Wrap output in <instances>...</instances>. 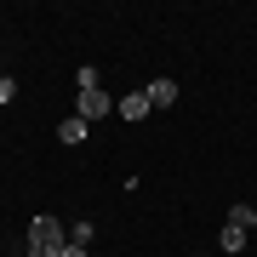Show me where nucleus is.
I'll return each instance as SVG.
<instances>
[{
	"instance_id": "obj_1",
	"label": "nucleus",
	"mask_w": 257,
	"mask_h": 257,
	"mask_svg": "<svg viewBox=\"0 0 257 257\" xmlns=\"http://www.w3.org/2000/svg\"><path fill=\"white\" fill-rule=\"evenodd\" d=\"M63 223L57 217H35L29 223V257H63Z\"/></svg>"
},
{
	"instance_id": "obj_2",
	"label": "nucleus",
	"mask_w": 257,
	"mask_h": 257,
	"mask_svg": "<svg viewBox=\"0 0 257 257\" xmlns=\"http://www.w3.org/2000/svg\"><path fill=\"white\" fill-rule=\"evenodd\" d=\"M74 114H80L86 126H97L103 114H114V103H109V92L97 86V92H80V103H74Z\"/></svg>"
},
{
	"instance_id": "obj_3",
	"label": "nucleus",
	"mask_w": 257,
	"mask_h": 257,
	"mask_svg": "<svg viewBox=\"0 0 257 257\" xmlns=\"http://www.w3.org/2000/svg\"><path fill=\"white\" fill-rule=\"evenodd\" d=\"M143 97H149V109H172V103H177V80H166V74H160V80L143 86Z\"/></svg>"
},
{
	"instance_id": "obj_4",
	"label": "nucleus",
	"mask_w": 257,
	"mask_h": 257,
	"mask_svg": "<svg viewBox=\"0 0 257 257\" xmlns=\"http://www.w3.org/2000/svg\"><path fill=\"white\" fill-rule=\"evenodd\" d=\"M57 138H63L69 149H80L86 138H92V126H86V120H80V114H69V120H63V126H57Z\"/></svg>"
},
{
	"instance_id": "obj_5",
	"label": "nucleus",
	"mask_w": 257,
	"mask_h": 257,
	"mask_svg": "<svg viewBox=\"0 0 257 257\" xmlns=\"http://www.w3.org/2000/svg\"><path fill=\"white\" fill-rule=\"evenodd\" d=\"M114 109H120V120H149V114H155V109H149V97H143V92H132V97H120Z\"/></svg>"
},
{
	"instance_id": "obj_6",
	"label": "nucleus",
	"mask_w": 257,
	"mask_h": 257,
	"mask_svg": "<svg viewBox=\"0 0 257 257\" xmlns=\"http://www.w3.org/2000/svg\"><path fill=\"white\" fill-rule=\"evenodd\" d=\"M246 234H251V229H240V223H223V251L240 257V251H246Z\"/></svg>"
},
{
	"instance_id": "obj_7",
	"label": "nucleus",
	"mask_w": 257,
	"mask_h": 257,
	"mask_svg": "<svg viewBox=\"0 0 257 257\" xmlns=\"http://www.w3.org/2000/svg\"><path fill=\"white\" fill-rule=\"evenodd\" d=\"M229 223H240V229H251V223H257V206H251V200H234V206H229Z\"/></svg>"
},
{
	"instance_id": "obj_8",
	"label": "nucleus",
	"mask_w": 257,
	"mask_h": 257,
	"mask_svg": "<svg viewBox=\"0 0 257 257\" xmlns=\"http://www.w3.org/2000/svg\"><path fill=\"white\" fill-rule=\"evenodd\" d=\"M74 80H80V92H97V69H92V63H80V74H74Z\"/></svg>"
},
{
	"instance_id": "obj_9",
	"label": "nucleus",
	"mask_w": 257,
	"mask_h": 257,
	"mask_svg": "<svg viewBox=\"0 0 257 257\" xmlns=\"http://www.w3.org/2000/svg\"><path fill=\"white\" fill-rule=\"evenodd\" d=\"M12 97H18V80H12V74H0V109H6Z\"/></svg>"
},
{
	"instance_id": "obj_10",
	"label": "nucleus",
	"mask_w": 257,
	"mask_h": 257,
	"mask_svg": "<svg viewBox=\"0 0 257 257\" xmlns=\"http://www.w3.org/2000/svg\"><path fill=\"white\" fill-rule=\"evenodd\" d=\"M63 257H86V246H63Z\"/></svg>"
},
{
	"instance_id": "obj_11",
	"label": "nucleus",
	"mask_w": 257,
	"mask_h": 257,
	"mask_svg": "<svg viewBox=\"0 0 257 257\" xmlns=\"http://www.w3.org/2000/svg\"><path fill=\"white\" fill-rule=\"evenodd\" d=\"M251 229H257V223H251Z\"/></svg>"
}]
</instances>
